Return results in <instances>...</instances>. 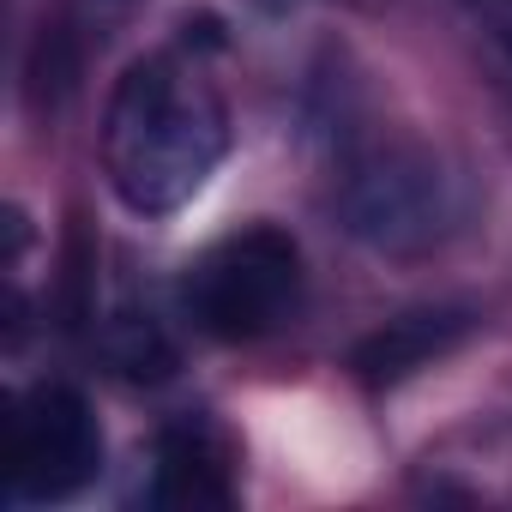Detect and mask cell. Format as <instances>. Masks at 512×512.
Wrapping results in <instances>:
<instances>
[{
  "instance_id": "cell-4",
  "label": "cell",
  "mask_w": 512,
  "mask_h": 512,
  "mask_svg": "<svg viewBox=\"0 0 512 512\" xmlns=\"http://www.w3.org/2000/svg\"><path fill=\"white\" fill-rule=\"evenodd\" d=\"M338 211L368 247L410 253L446 229L452 193H446V175L422 151H368L344 169Z\"/></svg>"
},
{
  "instance_id": "cell-1",
  "label": "cell",
  "mask_w": 512,
  "mask_h": 512,
  "mask_svg": "<svg viewBox=\"0 0 512 512\" xmlns=\"http://www.w3.org/2000/svg\"><path fill=\"white\" fill-rule=\"evenodd\" d=\"M229 109L181 49L121 73L103 109V175L133 217H175L223 163Z\"/></svg>"
},
{
  "instance_id": "cell-6",
  "label": "cell",
  "mask_w": 512,
  "mask_h": 512,
  "mask_svg": "<svg viewBox=\"0 0 512 512\" xmlns=\"http://www.w3.org/2000/svg\"><path fill=\"white\" fill-rule=\"evenodd\" d=\"M157 500L169 506H223L229 500V470L223 452L205 428H175L157 446Z\"/></svg>"
},
{
  "instance_id": "cell-7",
  "label": "cell",
  "mask_w": 512,
  "mask_h": 512,
  "mask_svg": "<svg viewBox=\"0 0 512 512\" xmlns=\"http://www.w3.org/2000/svg\"><path fill=\"white\" fill-rule=\"evenodd\" d=\"M464 7H470L476 37H482L488 61H494V73H500L506 97H512V0H464Z\"/></svg>"
},
{
  "instance_id": "cell-5",
  "label": "cell",
  "mask_w": 512,
  "mask_h": 512,
  "mask_svg": "<svg viewBox=\"0 0 512 512\" xmlns=\"http://www.w3.org/2000/svg\"><path fill=\"white\" fill-rule=\"evenodd\" d=\"M464 332H470V320H464L458 308L404 314V320H392L386 332H374V338L356 350V368H362L368 380H404V374L428 368L434 356H446Z\"/></svg>"
},
{
  "instance_id": "cell-3",
  "label": "cell",
  "mask_w": 512,
  "mask_h": 512,
  "mask_svg": "<svg viewBox=\"0 0 512 512\" xmlns=\"http://www.w3.org/2000/svg\"><path fill=\"white\" fill-rule=\"evenodd\" d=\"M103 470V428L73 386H37L19 398L13 416V464L7 488L19 506L73 500Z\"/></svg>"
},
{
  "instance_id": "cell-2",
  "label": "cell",
  "mask_w": 512,
  "mask_h": 512,
  "mask_svg": "<svg viewBox=\"0 0 512 512\" xmlns=\"http://www.w3.org/2000/svg\"><path fill=\"white\" fill-rule=\"evenodd\" d=\"M181 302H187V320L205 338H223V344H253V338L290 326L296 308H302V247H296V235H284L272 223L223 235L217 247H205L187 266Z\"/></svg>"
}]
</instances>
